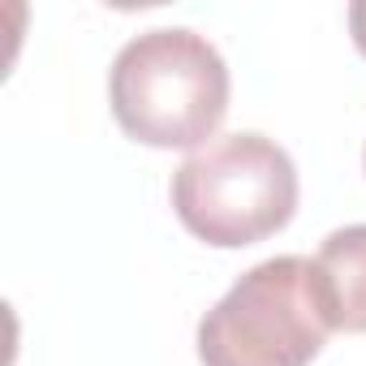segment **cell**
<instances>
[{"mask_svg": "<svg viewBox=\"0 0 366 366\" xmlns=\"http://www.w3.org/2000/svg\"><path fill=\"white\" fill-rule=\"evenodd\" d=\"M117 125L147 147H207L229 112V65L220 48L186 26L134 35L108 74Z\"/></svg>", "mask_w": 366, "mask_h": 366, "instance_id": "6da1fadb", "label": "cell"}, {"mask_svg": "<svg viewBox=\"0 0 366 366\" xmlns=\"http://www.w3.org/2000/svg\"><path fill=\"white\" fill-rule=\"evenodd\" d=\"M315 280L332 332H366V224L323 237L315 254Z\"/></svg>", "mask_w": 366, "mask_h": 366, "instance_id": "277c9868", "label": "cell"}, {"mask_svg": "<svg viewBox=\"0 0 366 366\" xmlns=\"http://www.w3.org/2000/svg\"><path fill=\"white\" fill-rule=\"evenodd\" d=\"M327 310L315 259L254 263L199 323L203 366H310L327 345Z\"/></svg>", "mask_w": 366, "mask_h": 366, "instance_id": "3957f363", "label": "cell"}, {"mask_svg": "<svg viewBox=\"0 0 366 366\" xmlns=\"http://www.w3.org/2000/svg\"><path fill=\"white\" fill-rule=\"evenodd\" d=\"M172 212L207 246H254L293 220L297 164L259 129L220 134L172 172Z\"/></svg>", "mask_w": 366, "mask_h": 366, "instance_id": "7a4b0ae2", "label": "cell"}, {"mask_svg": "<svg viewBox=\"0 0 366 366\" xmlns=\"http://www.w3.org/2000/svg\"><path fill=\"white\" fill-rule=\"evenodd\" d=\"M349 35H353L357 52L366 56V0H357V5H349Z\"/></svg>", "mask_w": 366, "mask_h": 366, "instance_id": "5b68a950", "label": "cell"}]
</instances>
